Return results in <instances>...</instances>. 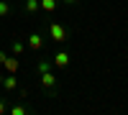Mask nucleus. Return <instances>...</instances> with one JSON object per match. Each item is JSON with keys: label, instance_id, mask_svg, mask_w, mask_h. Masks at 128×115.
Listing matches in <instances>:
<instances>
[{"label": "nucleus", "instance_id": "nucleus-12", "mask_svg": "<svg viewBox=\"0 0 128 115\" xmlns=\"http://www.w3.org/2000/svg\"><path fill=\"white\" fill-rule=\"evenodd\" d=\"M5 113H8V105H5V100L0 97V115H5Z\"/></svg>", "mask_w": 128, "mask_h": 115}, {"label": "nucleus", "instance_id": "nucleus-9", "mask_svg": "<svg viewBox=\"0 0 128 115\" xmlns=\"http://www.w3.org/2000/svg\"><path fill=\"white\" fill-rule=\"evenodd\" d=\"M23 51H26V41H20V38H13V41H10V54L20 56Z\"/></svg>", "mask_w": 128, "mask_h": 115}, {"label": "nucleus", "instance_id": "nucleus-5", "mask_svg": "<svg viewBox=\"0 0 128 115\" xmlns=\"http://www.w3.org/2000/svg\"><path fill=\"white\" fill-rule=\"evenodd\" d=\"M3 67H5L8 74H16V72L20 69V61H18V56H16V54H8V56H5V61H3Z\"/></svg>", "mask_w": 128, "mask_h": 115}, {"label": "nucleus", "instance_id": "nucleus-6", "mask_svg": "<svg viewBox=\"0 0 128 115\" xmlns=\"http://www.w3.org/2000/svg\"><path fill=\"white\" fill-rule=\"evenodd\" d=\"M0 85H3L5 92H16L18 90V79H16V74H3V82H0Z\"/></svg>", "mask_w": 128, "mask_h": 115}, {"label": "nucleus", "instance_id": "nucleus-3", "mask_svg": "<svg viewBox=\"0 0 128 115\" xmlns=\"http://www.w3.org/2000/svg\"><path fill=\"white\" fill-rule=\"evenodd\" d=\"M69 61H72V54H69V51H67V49H56L54 56H51V67H54V69H67Z\"/></svg>", "mask_w": 128, "mask_h": 115}, {"label": "nucleus", "instance_id": "nucleus-7", "mask_svg": "<svg viewBox=\"0 0 128 115\" xmlns=\"http://www.w3.org/2000/svg\"><path fill=\"white\" fill-rule=\"evenodd\" d=\"M38 8H41V13H56V8H59V0H38Z\"/></svg>", "mask_w": 128, "mask_h": 115}, {"label": "nucleus", "instance_id": "nucleus-10", "mask_svg": "<svg viewBox=\"0 0 128 115\" xmlns=\"http://www.w3.org/2000/svg\"><path fill=\"white\" fill-rule=\"evenodd\" d=\"M13 15V3L10 0H0V18H8Z\"/></svg>", "mask_w": 128, "mask_h": 115}, {"label": "nucleus", "instance_id": "nucleus-8", "mask_svg": "<svg viewBox=\"0 0 128 115\" xmlns=\"http://www.w3.org/2000/svg\"><path fill=\"white\" fill-rule=\"evenodd\" d=\"M20 10H23L26 15H36V13H41V8H38V0H23Z\"/></svg>", "mask_w": 128, "mask_h": 115}, {"label": "nucleus", "instance_id": "nucleus-1", "mask_svg": "<svg viewBox=\"0 0 128 115\" xmlns=\"http://www.w3.org/2000/svg\"><path fill=\"white\" fill-rule=\"evenodd\" d=\"M38 77H41V90H44L49 97H56L59 95V79H56V74L51 69H44V72H38Z\"/></svg>", "mask_w": 128, "mask_h": 115}, {"label": "nucleus", "instance_id": "nucleus-4", "mask_svg": "<svg viewBox=\"0 0 128 115\" xmlns=\"http://www.w3.org/2000/svg\"><path fill=\"white\" fill-rule=\"evenodd\" d=\"M26 49H31V51H44V36H41L38 31L28 33L26 36Z\"/></svg>", "mask_w": 128, "mask_h": 115}, {"label": "nucleus", "instance_id": "nucleus-13", "mask_svg": "<svg viewBox=\"0 0 128 115\" xmlns=\"http://www.w3.org/2000/svg\"><path fill=\"white\" fill-rule=\"evenodd\" d=\"M59 3H64V5H69V8H74V5L80 3V0H59Z\"/></svg>", "mask_w": 128, "mask_h": 115}, {"label": "nucleus", "instance_id": "nucleus-11", "mask_svg": "<svg viewBox=\"0 0 128 115\" xmlns=\"http://www.w3.org/2000/svg\"><path fill=\"white\" fill-rule=\"evenodd\" d=\"M8 113H10V115H28L31 108H26V105H13V108H8Z\"/></svg>", "mask_w": 128, "mask_h": 115}, {"label": "nucleus", "instance_id": "nucleus-2", "mask_svg": "<svg viewBox=\"0 0 128 115\" xmlns=\"http://www.w3.org/2000/svg\"><path fill=\"white\" fill-rule=\"evenodd\" d=\"M49 36H51L54 44H67V41H69V31H67V26H64V23L51 20V23H49Z\"/></svg>", "mask_w": 128, "mask_h": 115}, {"label": "nucleus", "instance_id": "nucleus-14", "mask_svg": "<svg viewBox=\"0 0 128 115\" xmlns=\"http://www.w3.org/2000/svg\"><path fill=\"white\" fill-rule=\"evenodd\" d=\"M5 56H8L5 51H0V67H3V61H5Z\"/></svg>", "mask_w": 128, "mask_h": 115}]
</instances>
